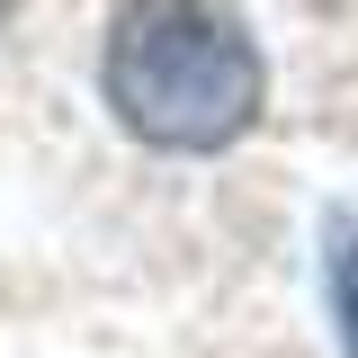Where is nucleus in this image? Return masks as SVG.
<instances>
[{
	"mask_svg": "<svg viewBox=\"0 0 358 358\" xmlns=\"http://www.w3.org/2000/svg\"><path fill=\"white\" fill-rule=\"evenodd\" d=\"M9 9H18V0H0V27H9Z\"/></svg>",
	"mask_w": 358,
	"mask_h": 358,
	"instance_id": "obj_3",
	"label": "nucleus"
},
{
	"mask_svg": "<svg viewBox=\"0 0 358 358\" xmlns=\"http://www.w3.org/2000/svg\"><path fill=\"white\" fill-rule=\"evenodd\" d=\"M331 313H341V350L358 358V233H341L331 251Z\"/></svg>",
	"mask_w": 358,
	"mask_h": 358,
	"instance_id": "obj_2",
	"label": "nucleus"
},
{
	"mask_svg": "<svg viewBox=\"0 0 358 358\" xmlns=\"http://www.w3.org/2000/svg\"><path fill=\"white\" fill-rule=\"evenodd\" d=\"M108 108L117 126L162 152H224L260 126V45L233 0H126L108 27Z\"/></svg>",
	"mask_w": 358,
	"mask_h": 358,
	"instance_id": "obj_1",
	"label": "nucleus"
}]
</instances>
